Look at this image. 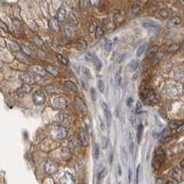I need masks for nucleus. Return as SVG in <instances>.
I'll use <instances>...</instances> for the list:
<instances>
[{
    "instance_id": "f257e3e1",
    "label": "nucleus",
    "mask_w": 184,
    "mask_h": 184,
    "mask_svg": "<svg viewBox=\"0 0 184 184\" xmlns=\"http://www.w3.org/2000/svg\"><path fill=\"white\" fill-rule=\"evenodd\" d=\"M166 159V153L162 148H157L155 150V157L153 158V162H152V166L153 169L155 170H157L161 165H162L165 162Z\"/></svg>"
},
{
    "instance_id": "f03ea898",
    "label": "nucleus",
    "mask_w": 184,
    "mask_h": 184,
    "mask_svg": "<svg viewBox=\"0 0 184 184\" xmlns=\"http://www.w3.org/2000/svg\"><path fill=\"white\" fill-rule=\"evenodd\" d=\"M51 134L55 140L62 141L68 135V131L62 126H53L51 129Z\"/></svg>"
},
{
    "instance_id": "7ed1b4c3",
    "label": "nucleus",
    "mask_w": 184,
    "mask_h": 184,
    "mask_svg": "<svg viewBox=\"0 0 184 184\" xmlns=\"http://www.w3.org/2000/svg\"><path fill=\"white\" fill-rule=\"evenodd\" d=\"M52 105L53 107L55 109H62L68 107L69 102L68 100H67L64 96H55L52 98Z\"/></svg>"
},
{
    "instance_id": "20e7f679",
    "label": "nucleus",
    "mask_w": 184,
    "mask_h": 184,
    "mask_svg": "<svg viewBox=\"0 0 184 184\" xmlns=\"http://www.w3.org/2000/svg\"><path fill=\"white\" fill-rule=\"evenodd\" d=\"M58 166L55 161L48 159L46 162L44 163V171L47 175H54L58 172Z\"/></svg>"
},
{
    "instance_id": "39448f33",
    "label": "nucleus",
    "mask_w": 184,
    "mask_h": 184,
    "mask_svg": "<svg viewBox=\"0 0 184 184\" xmlns=\"http://www.w3.org/2000/svg\"><path fill=\"white\" fill-rule=\"evenodd\" d=\"M75 105L78 109V111L82 115V116H86L88 113V108L85 103L83 102V100L80 97H75Z\"/></svg>"
},
{
    "instance_id": "423d86ee",
    "label": "nucleus",
    "mask_w": 184,
    "mask_h": 184,
    "mask_svg": "<svg viewBox=\"0 0 184 184\" xmlns=\"http://www.w3.org/2000/svg\"><path fill=\"white\" fill-rule=\"evenodd\" d=\"M80 141L81 145L83 146H88L89 144V134H88V131L87 129L84 125H82L81 127V130H80Z\"/></svg>"
},
{
    "instance_id": "0eeeda50",
    "label": "nucleus",
    "mask_w": 184,
    "mask_h": 184,
    "mask_svg": "<svg viewBox=\"0 0 184 184\" xmlns=\"http://www.w3.org/2000/svg\"><path fill=\"white\" fill-rule=\"evenodd\" d=\"M32 101L35 105H41L46 102V96L42 91H36L32 94Z\"/></svg>"
},
{
    "instance_id": "6e6552de",
    "label": "nucleus",
    "mask_w": 184,
    "mask_h": 184,
    "mask_svg": "<svg viewBox=\"0 0 184 184\" xmlns=\"http://www.w3.org/2000/svg\"><path fill=\"white\" fill-rule=\"evenodd\" d=\"M143 100H144V103H145L146 105H157L159 102L160 97H159V96L157 93L152 92L148 96L143 98Z\"/></svg>"
},
{
    "instance_id": "1a4fd4ad",
    "label": "nucleus",
    "mask_w": 184,
    "mask_h": 184,
    "mask_svg": "<svg viewBox=\"0 0 184 184\" xmlns=\"http://www.w3.org/2000/svg\"><path fill=\"white\" fill-rule=\"evenodd\" d=\"M75 183H76V180H75L74 176L69 173V172H66L64 176L61 178V180H60V184H75Z\"/></svg>"
},
{
    "instance_id": "9d476101",
    "label": "nucleus",
    "mask_w": 184,
    "mask_h": 184,
    "mask_svg": "<svg viewBox=\"0 0 184 184\" xmlns=\"http://www.w3.org/2000/svg\"><path fill=\"white\" fill-rule=\"evenodd\" d=\"M143 25L144 28H145V29H147L149 32H157V30H158V25L153 20L143 21Z\"/></svg>"
},
{
    "instance_id": "9b49d317",
    "label": "nucleus",
    "mask_w": 184,
    "mask_h": 184,
    "mask_svg": "<svg viewBox=\"0 0 184 184\" xmlns=\"http://www.w3.org/2000/svg\"><path fill=\"white\" fill-rule=\"evenodd\" d=\"M20 77V80L24 83H27V84H32V83L35 82L34 77L30 73H21Z\"/></svg>"
},
{
    "instance_id": "f8f14e48",
    "label": "nucleus",
    "mask_w": 184,
    "mask_h": 184,
    "mask_svg": "<svg viewBox=\"0 0 184 184\" xmlns=\"http://www.w3.org/2000/svg\"><path fill=\"white\" fill-rule=\"evenodd\" d=\"M49 27L50 29H51L53 32H58L60 30V27H59V20L55 18H52L51 20H49Z\"/></svg>"
},
{
    "instance_id": "ddd939ff",
    "label": "nucleus",
    "mask_w": 184,
    "mask_h": 184,
    "mask_svg": "<svg viewBox=\"0 0 184 184\" xmlns=\"http://www.w3.org/2000/svg\"><path fill=\"white\" fill-rule=\"evenodd\" d=\"M102 107H103V110H104L105 119H107V126L109 127L110 123H111V112H110V109L108 107V105L105 103H102Z\"/></svg>"
},
{
    "instance_id": "4468645a",
    "label": "nucleus",
    "mask_w": 184,
    "mask_h": 184,
    "mask_svg": "<svg viewBox=\"0 0 184 184\" xmlns=\"http://www.w3.org/2000/svg\"><path fill=\"white\" fill-rule=\"evenodd\" d=\"M172 178L173 180L177 182H180L182 180V172L180 170V169L179 168H175L172 171Z\"/></svg>"
},
{
    "instance_id": "2eb2a0df",
    "label": "nucleus",
    "mask_w": 184,
    "mask_h": 184,
    "mask_svg": "<svg viewBox=\"0 0 184 184\" xmlns=\"http://www.w3.org/2000/svg\"><path fill=\"white\" fill-rule=\"evenodd\" d=\"M60 157L64 160H69L71 157V151L70 150V148H67V147L61 148L60 149Z\"/></svg>"
},
{
    "instance_id": "dca6fc26",
    "label": "nucleus",
    "mask_w": 184,
    "mask_h": 184,
    "mask_svg": "<svg viewBox=\"0 0 184 184\" xmlns=\"http://www.w3.org/2000/svg\"><path fill=\"white\" fill-rule=\"evenodd\" d=\"M30 91H31V87L29 86V84L25 83L24 85H22L21 88L19 89L18 92H17V93H18L19 96H25V94L29 93Z\"/></svg>"
},
{
    "instance_id": "f3484780",
    "label": "nucleus",
    "mask_w": 184,
    "mask_h": 184,
    "mask_svg": "<svg viewBox=\"0 0 184 184\" xmlns=\"http://www.w3.org/2000/svg\"><path fill=\"white\" fill-rule=\"evenodd\" d=\"M69 148L71 152H74L75 150L78 149V142L73 136H71L69 139Z\"/></svg>"
},
{
    "instance_id": "a211bd4d",
    "label": "nucleus",
    "mask_w": 184,
    "mask_h": 184,
    "mask_svg": "<svg viewBox=\"0 0 184 184\" xmlns=\"http://www.w3.org/2000/svg\"><path fill=\"white\" fill-rule=\"evenodd\" d=\"M107 169H101L98 172V173H97V178H96V183L97 184H101L102 183V181L105 179V175H107Z\"/></svg>"
},
{
    "instance_id": "6ab92c4d",
    "label": "nucleus",
    "mask_w": 184,
    "mask_h": 184,
    "mask_svg": "<svg viewBox=\"0 0 184 184\" xmlns=\"http://www.w3.org/2000/svg\"><path fill=\"white\" fill-rule=\"evenodd\" d=\"M64 84L67 88H69L71 92H73V93H78V91H79V89H78L77 85L75 84L74 82H72L70 81H64Z\"/></svg>"
},
{
    "instance_id": "aec40b11",
    "label": "nucleus",
    "mask_w": 184,
    "mask_h": 184,
    "mask_svg": "<svg viewBox=\"0 0 184 184\" xmlns=\"http://www.w3.org/2000/svg\"><path fill=\"white\" fill-rule=\"evenodd\" d=\"M7 46L10 51H12V52H17L20 49V46H19V44L17 43H15V42H12V41H8L7 43Z\"/></svg>"
},
{
    "instance_id": "412c9836",
    "label": "nucleus",
    "mask_w": 184,
    "mask_h": 184,
    "mask_svg": "<svg viewBox=\"0 0 184 184\" xmlns=\"http://www.w3.org/2000/svg\"><path fill=\"white\" fill-rule=\"evenodd\" d=\"M32 71H34L35 73L38 74V75L46 76V69H43L42 67H40V66H32Z\"/></svg>"
},
{
    "instance_id": "4be33fe9",
    "label": "nucleus",
    "mask_w": 184,
    "mask_h": 184,
    "mask_svg": "<svg viewBox=\"0 0 184 184\" xmlns=\"http://www.w3.org/2000/svg\"><path fill=\"white\" fill-rule=\"evenodd\" d=\"M46 72H48V73H50L51 75H53L54 77H58V70L55 68L54 66H52V65H46Z\"/></svg>"
},
{
    "instance_id": "5701e85b",
    "label": "nucleus",
    "mask_w": 184,
    "mask_h": 184,
    "mask_svg": "<svg viewBox=\"0 0 184 184\" xmlns=\"http://www.w3.org/2000/svg\"><path fill=\"white\" fill-rule=\"evenodd\" d=\"M180 48V44H172L171 46H169L168 47V49H166V52H168L169 54H174L177 51H179Z\"/></svg>"
},
{
    "instance_id": "b1692460",
    "label": "nucleus",
    "mask_w": 184,
    "mask_h": 184,
    "mask_svg": "<svg viewBox=\"0 0 184 184\" xmlns=\"http://www.w3.org/2000/svg\"><path fill=\"white\" fill-rule=\"evenodd\" d=\"M158 46H154L151 48L148 49L147 51V57L148 58H154L155 55H157V53L158 52Z\"/></svg>"
},
{
    "instance_id": "393cba45",
    "label": "nucleus",
    "mask_w": 184,
    "mask_h": 184,
    "mask_svg": "<svg viewBox=\"0 0 184 184\" xmlns=\"http://www.w3.org/2000/svg\"><path fill=\"white\" fill-rule=\"evenodd\" d=\"M113 21H114L115 25H119V24L122 23V22L124 21V16L122 15L121 13H117V14L114 16Z\"/></svg>"
},
{
    "instance_id": "a878e982",
    "label": "nucleus",
    "mask_w": 184,
    "mask_h": 184,
    "mask_svg": "<svg viewBox=\"0 0 184 184\" xmlns=\"http://www.w3.org/2000/svg\"><path fill=\"white\" fill-rule=\"evenodd\" d=\"M66 15H67L66 9L64 8H60L58 12V20L59 21H64V20L66 19Z\"/></svg>"
},
{
    "instance_id": "bb28decb",
    "label": "nucleus",
    "mask_w": 184,
    "mask_h": 184,
    "mask_svg": "<svg viewBox=\"0 0 184 184\" xmlns=\"http://www.w3.org/2000/svg\"><path fill=\"white\" fill-rule=\"evenodd\" d=\"M91 61H93V62L94 63V66H96V68L97 70H100L102 68V62H101V60H100L97 57H96V55H93V57L91 58Z\"/></svg>"
},
{
    "instance_id": "cd10ccee",
    "label": "nucleus",
    "mask_w": 184,
    "mask_h": 184,
    "mask_svg": "<svg viewBox=\"0 0 184 184\" xmlns=\"http://www.w3.org/2000/svg\"><path fill=\"white\" fill-rule=\"evenodd\" d=\"M183 125V121L177 120V121H172L169 123V128L172 130H178Z\"/></svg>"
},
{
    "instance_id": "c85d7f7f",
    "label": "nucleus",
    "mask_w": 184,
    "mask_h": 184,
    "mask_svg": "<svg viewBox=\"0 0 184 184\" xmlns=\"http://www.w3.org/2000/svg\"><path fill=\"white\" fill-rule=\"evenodd\" d=\"M46 91L50 93H58L60 92V89L55 85H48L46 87Z\"/></svg>"
},
{
    "instance_id": "c756f323",
    "label": "nucleus",
    "mask_w": 184,
    "mask_h": 184,
    "mask_svg": "<svg viewBox=\"0 0 184 184\" xmlns=\"http://www.w3.org/2000/svg\"><path fill=\"white\" fill-rule=\"evenodd\" d=\"M81 72H82L83 76H84L86 79H88V80L92 79V74L90 72V70H89L88 68H86V67H81Z\"/></svg>"
},
{
    "instance_id": "7c9ffc66",
    "label": "nucleus",
    "mask_w": 184,
    "mask_h": 184,
    "mask_svg": "<svg viewBox=\"0 0 184 184\" xmlns=\"http://www.w3.org/2000/svg\"><path fill=\"white\" fill-rule=\"evenodd\" d=\"M58 61L61 63V64H63V65H68V63H69V60H68V58H67L65 55H60V54H58Z\"/></svg>"
},
{
    "instance_id": "2f4dec72",
    "label": "nucleus",
    "mask_w": 184,
    "mask_h": 184,
    "mask_svg": "<svg viewBox=\"0 0 184 184\" xmlns=\"http://www.w3.org/2000/svg\"><path fill=\"white\" fill-rule=\"evenodd\" d=\"M180 22H181V19L179 16L172 17L171 20H170V23H172L173 25H179V24H180Z\"/></svg>"
},
{
    "instance_id": "473e14b6",
    "label": "nucleus",
    "mask_w": 184,
    "mask_h": 184,
    "mask_svg": "<svg viewBox=\"0 0 184 184\" xmlns=\"http://www.w3.org/2000/svg\"><path fill=\"white\" fill-rule=\"evenodd\" d=\"M159 14H160L161 17H162V18L166 19V18H169V11L168 9H166V8H163V9H161L159 11Z\"/></svg>"
},
{
    "instance_id": "72a5a7b5",
    "label": "nucleus",
    "mask_w": 184,
    "mask_h": 184,
    "mask_svg": "<svg viewBox=\"0 0 184 184\" xmlns=\"http://www.w3.org/2000/svg\"><path fill=\"white\" fill-rule=\"evenodd\" d=\"M103 34H104V32H103V30L101 29V28L100 27H96V39H100L102 36H103Z\"/></svg>"
},
{
    "instance_id": "f704fd0d",
    "label": "nucleus",
    "mask_w": 184,
    "mask_h": 184,
    "mask_svg": "<svg viewBox=\"0 0 184 184\" xmlns=\"http://www.w3.org/2000/svg\"><path fill=\"white\" fill-rule=\"evenodd\" d=\"M145 48H146V44H143L142 46H139V48L137 50V57H140V55L144 52Z\"/></svg>"
},
{
    "instance_id": "c9c22d12",
    "label": "nucleus",
    "mask_w": 184,
    "mask_h": 184,
    "mask_svg": "<svg viewBox=\"0 0 184 184\" xmlns=\"http://www.w3.org/2000/svg\"><path fill=\"white\" fill-rule=\"evenodd\" d=\"M111 48H112V41L111 40H107L105 43V49L107 50V52H109Z\"/></svg>"
},
{
    "instance_id": "e433bc0d",
    "label": "nucleus",
    "mask_w": 184,
    "mask_h": 184,
    "mask_svg": "<svg viewBox=\"0 0 184 184\" xmlns=\"http://www.w3.org/2000/svg\"><path fill=\"white\" fill-rule=\"evenodd\" d=\"M129 67H130L131 70L134 71V70L137 69V67H138V61H137V60H132L131 62L130 63Z\"/></svg>"
},
{
    "instance_id": "4c0bfd02",
    "label": "nucleus",
    "mask_w": 184,
    "mask_h": 184,
    "mask_svg": "<svg viewBox=\"0 0 184 184\" xmlns=\"http://www.w3.org/2000/svg\"><path fill=\"white\" fill-rule=\"evenodd\" d=\"M93 157L96 159H97L99 157V145L98 144H94V146H93Z\"/></svg>"
},
{
    "instance_id": "58836bf2",
    "label": "nucleus",
    "mask_w": 184,
    "mask_h": 184,
    "mask_svg": "<svg viewBox=\"0 0 184 184\" xmlns=\"http://www.w3.org/2000/svg\"><path fill=\"white\" fill-rule=\"evenodd\" d=\"M64 32H65V34L68 35V36H72V34H73V32H72V29L70 27H68V26H65L64 27Z\"/></svg>"
},
{
    "instance_id": "ea45409f",
    "label": "nucleus",
    "mask_w": 184,
    "mask_h": 184,
    "mask_svg": "<svg viewBox=\"0 0 184 184\" xmlns=\"http://www.w3.org/2000/svg\"><path fill=\"white\" fill-rule=\"evenodd\" d=\"M142 134H143V125H139L138 127V143H140L141 142V138H142Z\"/></svg>"
},
{
    "instance_id": "a19ab883",
    "label": "nucleus",
    "mask_w": 184,
    "mask_h": 184,
    "mask_svg": "<svg viewBox=\"0 0 184 184\" xmlns=\"http://www.w3.org/2000/svg\"><path fill=\"white\" fill-rule=\"evenodd\" d=\"M98 88H99V91L101 93L105 92V83L102 80H99L98 81Z\"/></svg>"
},
{
    "instance_id": "79ce46f5",
    "label": "nucleus",
    "mask_w": 184,
    "mask_h": 184,
    "mask_svg": "<svg viewBox=\"0 0 184 184\" xmlns=\"http://www.w3.org/2000/svg\"><path fill=\"white\" fill-rule=\"evenodd\" d=\"M142 108H143V105L140 101H138L137 104H136V109H135V112L138 114V113H140L142 112Z\"/></svg>"
},
{
    "instance_id": "37998d69",
    "label": "nucleus",
    "mask_w": 184,
    "mask_h": 184,
    "mask_svg": "<svg viewBox=\"0 0 184 184\" xmlns=\"http://www.w3.org/2000/svg\"><path fill=\"white\" fill-rule=\"evenodd\" d=\"M133 146H134V143H133V139L131 133H130V148H131V153L133 155Z\"/></svg>"
},
{
    "instance_id": "c03bdc74",
    "label": "nucleus",
    "mask_w": 184,
    "mask_h": 184,
    "mask_svg": "<svg viewBox=\"0 0 184 184\" xmlns=\"http://www.w3.org/2000/svg\"><path fill=\"white\" fill-rule=\"evenodd\" d=\"M102 147L104 149H107V137L102 138Z\"/></svg>"
},
{
    "instance_id": "a18cd8bd",
    "label": "nucleus",
    "mask_w": 184,
    "mask_h": 184,
    "mask_svg": "<svg viewBox=\"0 0 184 184\" xmlns=\"http://www.w3.org/2000/svg\"><path fill=\"white\" fill-rule=\"evenodd\" d=\"M91 96H92V99L93 100V101H96L97 96H96V90H94L93 88L91 89Z\"/></svg>"
},
{
    "instance_id": "49530a36",
    "label": "nucleus",
    "mask_w": 184,
    "mask_h": 184,
    "mask_svg": "<svg viewBox=\"0 0 184 184\" xmlns=\"http://www.w3.org/2000/svg\"><path fill=\"white\" fill-rule=\"evenodd\" d=\"M116 82H117V85H118V86H119L120 83H121V77L119 74L116 76Z\"/></svg>"
},
{
    "instance_id": "de8ad7c7",
    "label": "nucleus",
    "mask_w": 184,
    "mask_h": 184,
    "mask_svg": "<svg viewBox=\"0 0 184 184\" xmlns=\"http://www.w3.org/2000/svg\"><path fill=\"white\" fill-rule=\"evenodd\" d=\"M78 43H79V44H80V48H81V49H82V48H86V43H85L84 41L80 40Z\"/></svg>"
},
{
    "instance_id": "09e8293b",
    "label": "nucleus",
    "mask_w": 184,
    "mask_h": 184,
    "mask_svg": "<svg viewBox=\"0 0 184 184\" xmlns=\"http://www.w3.org/2000/svg\"><path fill=\"white\" fill-rule=\"evenodd\" d=\"M89 2H90V4L92 5V6H97L98 4H99V2H100V0H89Z\"/></svg>"
},
{
    "instance_id": "8fccbe9b",
    "label": "nucleus",
    "mask_w": 184,
    "mask_h": 184,
    "mask_svg": "<svg viewBox=\"0 0 184 184\" xmlns=\"http://www.w3.org/2000/svg\"><path fill=\"white\" fill-rule=\"evenodd\" d=\"M140 169H141V166H139L137 169V172H136V184H138V182H139V173H140Z\"/></svg>"
},
{
    "instance_id": "3c124183",
    "label": "nucleus",
    "mask_w": 184,
    "mask_h": 184,
    "mask_svg": "<svg viewBox=\"0 0 184 184\" xmlns=\"http://www.w3.org/2000/svg\"><path fill=\"white\" fill-rule=\"evenodd\" d=\"M123 58H124V55H119V58H117V62H118V63L121 62L122 59H123Z\"/></svg>"
},
{
    "instance_id": "603ef678",
    "label": "nucleus",
    "mask_w": 184,
    "mask_h": 184,
    "mask_svg": "<svg viewBox=\"0 0 184 184\" xmlns=\"http://www.w3.org/2000/svg\"><path fill=\"white\" fill-rule=\"evenodd\" d=\"M70 19H71V20H70L71 21H73V23H77V20H76V17H75V18H74V15H73V14H72V13L70 14Z\"/></svg>"
},
{
    "instance_id": "864d4df0",
    "label": "nucleus",
    "mask_w": 184,
    "mask_h": 184,
    "mask_svg": "<svg viewBox=\"0 0 184 184\" xmlns=\"http://www.w3.org/2000/svg\"><path fill=\"white\" fill-rule=\"evenodd\" d=\"M81 84L82 85V87H83V89H84V90H86V84H85V82L83 81H81Z\"/></svg>"
},
{
    "instance_id": "5fc2aeb1",
    "label": "nucleus",
    "mask_w": 184,
    "mask_h": 184,
    "mask_svg": "<svg viewBox=\"0 0 184 184\" xmlns=\"http://www.w3.org/2000/svg\"><path fill=\"white\" fill-rule=\"evenodd\" d=\"M180 168L184 169V159H183V160L181 161V162H180Z\"/></svg>"
},
{
    "instance_id": "6e6d98bb",
    "label": "nucleus",
    "mask_w": 184,
    "mask_h": 184,
    "mask_svg": "<svg viewBox=\"0 0 184 184\" xmlns=\"http://www.w3.org/2000/svg\"><path fill=\"white\" fill-rule=\"evenodd\" d=\"M119 176H121V168H120V166H119Z\"/></svg>"
},
{
    "instance_id": "4d7b16f0",
    "label": "nucleus",
    "mask_w": 184,
    "mask_h": 184,
    "mask_svg": "<svg viewBox=\"0 0 184 184\" xmlns=\"http://www.w3.org/2000/svg\"><path fill=\"white\" fill-rule=\"evenodd\" d=\"M140 1H141L143 4H145V3H147V1H148V0H140Z\"/></svg>"
},
{
    "instance_id": "13d9d810",
    "label": "nucleus",
    "mask_w": 184,
    "mask_h": 184,
    "mask_svg": "<svg viewBox=\"0 0 184 184\" xmlns=\"http://www.w3.org/2000/svg\"><path fill=\"white\" fill-rule=\"evenodd\" d=\"M180 46L184 49V40L182 41V43H181V44H180Z\"/></svg>"
},
{
    "instance_id": "bf43d9fd",
    "label": "nucleus",
    "mask_w": 184,
    "mask_h": 184,
    "mask_svg": "<svg viewBox=\"0 0 184 184\" xmlns=\"http://www.w3.org/2000/svg\"><path fill=\"white\" fill-rule=\"evenodd\" d=\"M180 2L181 5H184V0H180Z\"/></svg>"
},
{
    "instance_id": "052dcab7",
    "label": "nucleus",
    "mask_w": 184,
    "mask_h": 184,
    "mask_svg": "<svg viewBox=\"0 0 184 184\" xmlns=\"http://www.w3.org/2000/svg\"><path fill=\"white\" fill-rule=\"evenodd\" d=\"M166 184H173V182H172V181H168Z\"/></svg>"
}]
</instances>
